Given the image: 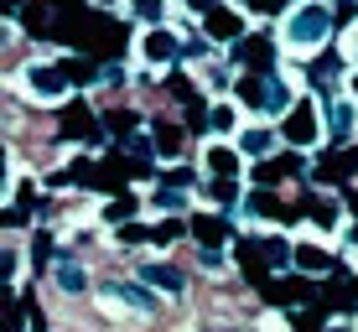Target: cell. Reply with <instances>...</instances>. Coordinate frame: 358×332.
<instances>
[{
	"label": "cell",
	"mask_w": 358,
	"mask_h": 332,
	"mask_svg": "<svg viewBox=\"0 0 358 332\" xmlns=\"http://www.w3.org/2000/svg\"><path fill=\"white\" fill-rule=\"evenodd\" d=\"M327 27H332V16H327V10L322 6H306V10H296V16H291V42L296 47H312V42H322V36H327Z\"/></svg>",
	"instance_id": "obj_1"
},
{
	"label": "cell",
	"mask_w": 358,
	"mask_h": 332,
	"mask_svg": "<svg viewBox=\"0 0 358 332\" xmlns=\"http://www.w3.org/2000/svg\"><path fill=\"white\" fill-rule=\"evenodd\" d=\"M120 42H125V31L115 27L109 16H99V10H89V27H83V42L78 47H89V52H120Z\"/></svg>",
	"instance_id": "obj_2"
},
{
	"label": "cell",
	"mask_w": 358,
	"mask_h": 332,
	"mask_svg": "<svg viewBox=\"0 0 358 332\" xmlns=\"http://www.w3.org/2000/svg\"><path fill=\"white\" fill-rule=\"evenodd\" d=\"M239 63L250 73H270L275 68V42H265V36H239Z\"/></svg>",
	"instance_id": "obj_3"
},
{
	"label": "cell",
	"mask_w": 358,
	"mask_h": 332,
	"mask_svg": "<svg viewBox=\"0 0 358 332\" xmlns=\"http://www.w3.org/2000/svg\"><path fill=\"white\" fill-rule=\"evenodd\" d=\"M187 229H192V239L203 244V250H224L229 233H234V229H229V218H213V213H197Z\"/></svg>",
	"instance_id": "obj_4"
},
{
	"label": "cell",
	"mask_w": 358,
	"mask_h": 332,
	"mask_svg": "<svg viewBox=\"0 0 358 332\" xmlns=\"http://www.w3.org/2000/svg\"><path fill=\"white\" fill-rule=\"evenodd\" d=\"M234 254H239L244 275H250L255 286H270V260H265V244H255V239H239V244H234Z\"/></svg>",
	"instance_id": "obj_5"
},
{
	"label": "cell",
	"mask_w": 358,
	"mask_h": 332,
	"mask_svg": "<svg viewBox=\"0 0 358 332\" xmlns=\"http://www.w3.org/2000/svg\"><path fill=\"white\" fill-rule=\"evenodd\" d=\"M317 130H322V125H317V109L312 104H296L291 115H286V140L291 145H312Z\"/></svg>",
	"instance_id": "obj_6"
},
{
	"label": "cell",
	"mask_w": 358,
	"mask_h": 332,
	"mask_svg": "<svg viewBox=\"0 0 358 332\" xmlns=\"http://www.w3.org/2000/svg\"><path fill=\"white\" fill-rule=\"evenodd\" d=\"M57 130H63L68 140H99V125H94V115H89L83 104H68V109H63V125H57Z\"/></svg>",
	"instance_id": "obj_7"
},
{
	"label": "cell",
	"mask_w": 358,
	"mask_h": 332,
	"mask_svg": "<svg viewBox=\"0 0 358 332\" xmlns=\"http://www.w3.org/2000/svg\"><path fill=\"white\" fill-rule=\"evenodd\" d=\"M353 171H358V145H338V151L322 156V177L327 182H348Z\"/></svg>",
	"instance_id": "obj_8"
},
{
	"label": "cell",
	"mask_w": 358,
	"mask_h": 332,
	"mask_svg": "<svg viewBox=\"0 0 358 332\" xmlns=\"http://www.w3.org/2000/svg\"><path fill=\"white\" fill-rule=\"evenodd\" d=\"M141 280L145 286H162V291H177V296L187 291V280H182L177 265H141Z\"/></svg>",
	"instance_id": "obj_9"
},
{
	"label": "cell",
	"mask_w": 358,
	"mask_h": 332,
	"mask_svg": "<svg viewBox=\"0 0 358 332\" xmlns=\"http://www.w3.org/2000/svg\"><path fill=\"white\" fill-rule=\"evenodd\" d=\"M27 83L42 94V99H57V94H63V83H68V73H63V68H31Z\"/></svg>",
	"instance_id": "obj_10"
},
{
	"label": "cell",
	"mask_w": 358,
	"mask_h": 332,
	"mask_svg": "<svg viewBox=\"0 0 358 332\" xmlns=\"http://www.w3.org/2000/svg\"><path fill=\"white\" fill-rule=\"evenodd\" d=\"M296 166H301L296 156H275V161H260V166H255V182H260V187H275V182H280V177H291Z\"/></svg>",
	"instance_id": "obj_11"
},
{
	"label": "cell",
	"mask_w": 358,
	"mask_h": 332,
	"mask_svg": "<svg viewBox=\"0 0 358 332\" xmlns=\"http://www.w3.org/2000/svg\"><path fill=\"white\" fill-rule=\"evenodd\" d=\"M250 213H260V218H291V208L280 203L270 187H255V192H250Z\"/></svg>",
	"instance_id": "obj_12"
},
{
	"label": "cell",
	"mask_w": 358,
	"mask_h": 332,
	"mask_svg": "<svg viewBox=\"0 0 358 332\" xmlns=\"http://www.w3.org/2000/svg\"><path fill=\"white\" fill-rule=\"evenodd\" d=\"M239 99L250 104V109H265V99H270V73H250V78L239 83Z\"/></svg>",
	"instance_id": "obj_13"
},
{
	"label": "cell",
	"mask_w": 358,
	"mask_h": 332,
	"mask_svg": "<svg viewBox=\"0 0 358 332\" xmlns=\"http://www.w3.org/2000/svg\"><path fill=\"white\" fill-rule=\"evenodd\" d=\"M208 36H218V42L224 36H244V21L234 10H208Z\"/></svg>",
	"instance_id": "obj_14"
},
{
	"label": "cell",
	"mask_w": 358,
	"mask_h": 332,
	"mask_svg": "<svg viewBox=\"0 0 358 332\" xmlns=\"http://www.w3.org/2000/svg\"><path fill=\"white\" fill-rule=\"evenodd\" d=\"M301 208H306V218H312L317 229H338V203L332 198H306Z\"/></svg>",
	"instance_id": "obj_15"
},
{
	"label": "cell",
	"mask_w": 358,
	"mask_h": 332,
	"mask_svg": "<svg viewBox=\"0 0 358 332\" xmlns=\"http://www.w3.org/2000/svg\"><path fill=\"white\" fill-rule=\"evenodd\" d=\"M145 57H151V63H171V57H177V36L171 31H151L145 36Z\"/></svg>",
	"instance_id": "obj_16"
},
{
	"label": "cell",
	"mask_w": 358,
	"mask_h": 332,
	"mask_svg": "<svg viewBox=\"0 0 358 332\" xmlns=\"http://www.w3.org/2000/svg\"><path fill=\"white\" fill-rule=\"evenodd\" d=\"M260 244H265V260H270V270H286V265H296V250H291L286 239H280V233H275V239H260Z\"/></svg>",
	"instance_id": "obj_17"
},
{
	"label": "cell",
	"mask_w": 358,
	"mask_h": 332,
	"mask_svg": "<svg viewBox=\"0 0 358 332\" xmlns=\"http://www.w3.org/2000/svg\"><path fill=\"white\" fill-rule=\"evenodd\" d=\"M296 270H312V275H322V270H332V254L312 250V244H301V250H296Z\"/></svg>",
	"instance_id": "obj_18"
},
{
	"label": "cell",
	"mask_w": 358,
	"mask_h": 332,
	"mask_svg": "<svg viewBox=\"0 0 358 332\" xmlns=\"http://www.w3.org/2000/svg\"><path fill=\"white\" fill-rule=\"evenodd\" d=\"M57 286H63V291H73V296H78V291H89V275H83V270L73 265V260H63V265H57Z\"/></svg>",
	"instance_id": "obj_19"
},
{
	"label": "cell",
	"mask_w": 358,
	"mask_h": 332,
	"mask_svg": "<svg viewBox=\"0 0 358 332\" xmlns=\"http://www.w3.org/2000/svg\"><path fill=\"white\" fill-rule=\"evenodd\" d=\"M208 166H213V177H234V171H239V156H234L229 145H213V151H208Z\"/></svg>",
	"instance_id": "obj_20"
},
{
	"label": "cell",
	"mask_w": 358,
	"mask_h": 332,
	"mask_svg": "<svg viewBox=\"0 0 358 332\" xmlns=\"http://www.w3.org/2000/svg\"><path fill=\"white\" fill-rule=\"evenodd\" d=\"M270 301H312V286H301V280H280V286H270Z\"/></svg>",
	"instance_id": "obj_21"
},
{
	"label": "cell",
	"mask_w": 358,
	"mask_h": 332,
	"mask_svg": "<svg viewBox=\"0 0 358 332\" xmlns=\"http://www.w3.org/2000/svg\"><path fill=\"white\" fill-rule=\"evenodd\" d=\"M348 130H353V104L348 99H332V135L348 140Z\"/></svg>",
	"instance_id": "obj_22"
},
{
	"label": "cell",
	"mask_w": 358,
	"mask_h": 332,
	"mask_svg": "<svg viewBox=\"0 0 358 332\" xmlns=\"http://www.w3.org/2000/svg\"><path fill=\"white\" fill-rule=\"evenodd\" d=\"M156 151L162 156H182V130L177 125H156Z\"/></svg>",
	"instance_id": "obj_23"
},
{
	"label": "cell",
	"mask_w": 358,
	"mask_h": 332,
	"mask_svg": "<svg viewBox=\"0 0 358 332\" xmlns=\"http://www.w3.org/2000/svg\"><path fill=\"white\" fill-rule=\"evenodd\" d=\"M104 130L120 135V140H130V135H135V115H130V109H115V115L104 120Z\"/></svg>",
	"instance_id": "obj_24"
},
{
	"label": "cell",
	"mask_w": 358,
	"mask_h": 332,
	"mask_svg": "<svg viewBox=\"0 0 358 332\" xmlns=\"http://www.w3.org/2000/svg\"><path fill=\"white\" fill-rule=\"evenodd\" d=\"M21 21H27V31H47V27H52V21H47V6H42V0H27Z\"/></svg>",
	"instance_id": "obj_25"
},
{
	"label": "cell",
	"mask_w": 358,
	"mask_h": 332,
	"mask_svg": "<svg viewBox=\"0 0 358 332\" xmlns=\"http://www.w3.org/2000/svg\"><path fill=\"white\" fill-rule=\"evenodd\" d=\"M57 68H63V73H68V78H73V83H89V78H94V73H99L94 63H83V57H68V63H57Z\"/></svg>",
	"instance_id": "obj_26"
},
{
	"label": "cell",
	"mask_w": 358,
	"mask_h": 332,
	"mask_svg": "<svg viewBox=\"0 0 358 332\" xmlns=\"http://www.w3.org/2000/svg\"><path fill=\"white\" fill-rule=\"evenodd\" d=\"M332 73H338V52H322V57L312 63V73H306V78H312V83H322V78H332Z\"/></svg>",
	"instance_id": "obj_27"
},
{
	"label": "cell",
	"mask_w": 358,
	"mask_h": 332,
	"mask_svg": "<svg viewBox=\"0 0 358 332\" xmlns=\"http://www.w3.org/2000/svg\"><path fill=\"white\" fill-rule=\"evenodd\" d=\"M130 213H135V198H115V203L104 208V218H109V224H125Z\"/></svg>",
	"instance_id": "obj_28"
},
{
	"label": "cell",
	"mask_w": 358,
	"mask_h": 332,
	"mask_svg": "<svg viewBox=\"0 0 358 332\" xmlns=\"http://www.w3.org/2000/svg\"><path fill=\"white\" fill-rule=\"evenodd\" d=\"M120 291V301L125 306H135V312H151V296H145V291H135V286H115Z\"/></svg>",
	"instance_id": "obj_29"
},
{
	"label": "cell",
	"mask_w": 358,
	"mask_h": 332,
	"mask_svg": "<svg viewBox=\"0 0 358 332\" xmlns=\"http://www.w3.org/2000/svg\"><path fill=\"white\" fill-rule=\"evenodd\" d=\"M213 198L224 203V208H234V203H239V187H234V177H218V182H213Z\"/></svg>",
	"instance_id": "obj_30"
},
{
	"label": "cell",
	"mask_w": 358,
	"mask_h": 332,
	"mask_svg": "<svg viewBox=\"0 0 358 332\" xmlns=\"http://www.w3.org/2000/svg\"><path fill=\"white\" fill-rule=\"evenodd\" d=\"M171 239H182V224H177V218H166V224L151 229V244H171Z\"/></svg>",
	"instance_id": "obj_31"
},
{
	"label": "cell",
	"mask_w": 358,
	"mask_h": 332,
	"mask_svg": "<svg viewBox=\"0 0 358 332\" xmlns=\"http://www.w3.org/2000/svg\"><path fill=\"white\" fill-rule=\"evenodd\" d=\"M244 151H250V156H265V151H270V130H250V135H244Z\"/></svg>",
	"instance_id": "obj_32"
},
{
	"label": "cell",
	"mask_w": 358,
	"mask_h": 332,
	"mask_svg": "<svg viewBox=\"0 0 358 332\" xmlns=\"http://www.w3.org/2000/svg\"><path fill=\"white\" fill-rule=\"evenodd\" d=\"M135 16L141 21H162V0H135Z\"/></svg>",
	"instance_id": "obj_33"
},
{
	"label": "cell",
	"mask_w": 358,
	"mask_h": 332,
	"mask_svg": "<svg viewBox=\"0 0 358 332\" xmlns=\"http://www.w3.org/2000/svg\"><path fill=\"white\" fill-rule=\"evenodd\" d=\"M208 125H213V130H229V125H234V109H229V104H218L213 115H208Z\"/></svg>",
	"instance_id": "obj_34"
},
{
	"label": "cell",
	"mask_w": 358,
	"mask_h": 332,
	"mask_svg": "<svg viewBox=\"0 0 358 332\" xmlns=\"http://www.w3.org/2000/svg\"><path fill=\"white\" fill-rule=\"evenodd\" d=\"M120 239H125V244H145V239H151V229H141V224H125V229H120Z\"/></svg>",
	"instance_id": "obj_35"
},
{
	"label": "cell",
	"mask_w": 358,
	"mask_h": 332,
	"mask_svg": "<svg viewBox=\"0 0 358 332\" xmlns=\"http://www.w3.org/2000/svg\"><path fill=\"white\" fill-rule=\"evenodd\" d=\"M6 332H21V306H10V296H6Z\"/></svg>",
	"instance_id": "obj_36"
},
{
	"label": "cell",
	"mask_w": 358,
	"mask_h": 332,
	"mask_svg": "<svg viewBox=\"0 0 358 332\" xmlns=\"http://www.w3.org/2000/svg\"><path fill=\"white\" fill-rule=\"evenodd\" d=\"M187 182H192V171H187V166H177V171H166V187H187Z\"/></svg>",
	"instance_id": "obj_37"
},
{
	"label": "cell",
	"mask_w": 358,
	"mask_h": 332,
	"mask_svg": "<svg viewBox=\"0 0 358 332\" xmlns=\"http://www.w3.org/2000/svg\"><path fill=\"white\" fill-rule=\"evenodd\" d=\"M255 10H265V16H275V10H286V0H250Z\"/></svg>",
	"instance_id": "obj_38"
},
{
	"label": "cell",
	"mask_w": 358,
	"mask_h": 332,
	"mask_svg": "<svg viewBox=\"0 0 358 332\" xmlns=\"http://www.w3.org/2000/svg\"><path fill=\"white\" fill-rule=\"evenodd\" d=\"M187 6H192V10H203V16H208V10H213V0H187Z\"/></svg>",
	"instance_id": "obj_39"
},
{
	"label": "cell",
	"mask_w": 358,
	"mask_h": 332,
	"mask_svg": "<svg viewBox=\"0 0 358 332\" xmlns=\"http://www.w3.org/2000/svg\"><path fill=\"white\" fill-rule=\"evenodd\" d=\"M327 332H348V327H327Z\"/></svg>",
	"instance_id": "obj_40"
},
{
	"label": "cell",
	"mask_w": 358,
	"mask_h": 332,
	"mask_svg": "<svg viewBox=\"0 0 358 332\" xmlns=\"http://www.w3.org/2000/svg\"><path fill=\"white\" fill-rule=\"evenodd\" d=\"M353 244H358V229H353Z\"/></svg>",
	"instance_id": "obj_41"
},
{
	"label": "cell",
	"mask_w": 358,
	"mask_h": 332,
	"mask_svg": "<svg viewBox=\"0 0 358 332\" xmlns=\"http://www.w3.org/2000/svg\"><path fill=\"white\" fill-rule=\"evenodd\" d=\"M353 89H358V83H353Z\"/></svg>",
	"instance_id": "obj_42"
}]
</instances>
